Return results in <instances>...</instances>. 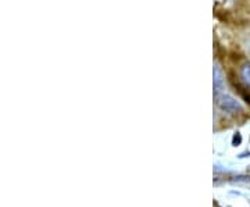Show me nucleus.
<instances>
[{
	"mask_svg": "<svg viewBox=\"0 0 250 207\" xmlns=\"http://www.w3.org/2000/svg\"><path fill=\"white\" fill-rule=\"evenodd\" d=\"M215 103L220 110H223L228 114H236L242 111L241 102L228 93H220L218 96H215Z\"/></svg>",
	"mask_w": 250,
	"mask_h": 207,
	"instance_id": "1",
	"label": "nucleus"
},
{
	"mask_svg": "<svg viewBox=\"0 0 250 207\" xmlns=\"http://www.w3.org/2000/svg\"><path fill=\"white\" fill-rule=\"evenodd\" d=\"M213 88H214V96L223 93L225 88V75L218 64H214V68H213Z\"/></svg>",
	"mask_w": 250,
	"mask_h": 207,
	"instance_id": "2",
	"label": "nucleus"
},
{
	"mask_svg": "<svg viewBox=\"0 0 250 207\" xmlns=\"http://www.w3.org/2000/svg\"><path fill=\"white\" fill-rule=\"evenodd\" d=\"M241 78L248 86H250V63H246L241 68Z\"/></svg>",
	"mask_w": 250,
	"mask_h": 207,
	"instance_id": "3",
	"label": "nucleus"
},
{
	"mask_svg": "<svg viewBox=\"0 0 250 207\" xmlns=\"http://www.w3.org/2000/svg\"><path fill=\"white\" fill-rule=\"evenodd\" d=\"M241 141H242V138L241 135H239V132H236V135L233 136V145H235V146H238V145L241 144Z\"/></svg>",
	"mask_w": 250,
	"mask_h": 207,
	"instance_id": "4",
	"label": "nucleus"
}]
</instances>
